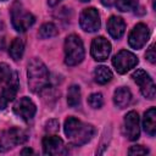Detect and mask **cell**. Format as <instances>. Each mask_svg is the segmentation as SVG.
Wrapping results in <instances>:
<instances>
[{
	"mask_svg": "<svg viewBox=\"0 0 156 156\" xmlns=\"http://www.w3.org/2000/svg\"><path fill=\"white\" fill-rule=\"evenodd\" d=\"M112 65L119 74H124L138 65V57L128 50H121L113 56Z\"/></svg>",
	"mask_w": 156,
	"mask_h": 156,
	"instance_id": "cell-6",
	"label": "cell"
},
{
	"mask_svg": "<svg viewBox=\"0 0 156 156\" xmlns=\"http://www.w3.org/2000/svg\"><path fill=\"white\" fill-rule=\"evenodd\" d=\"M115 2H116V0H101V4L106 7H111L112 5H115Z\"/></svg>",
	"mask_w": 156,
	"mask_h": 156,
	"instance_id": "cell-28",
	"label": "cell"
},
{
	"mask_svg": "<svg viewBox=\"0 0 156 156\" xmlns=\"http://www.w3.org/2000/svg\"><path fill=\"white\" fill-rule=\"evenodd\" d=\"M132 101V93L128 88L126 87H121L118 89L115 90L113 94V102L117 107L119 108H124L127 107Z\"/></svg>",
	"mask_w": 156,
	"mask_h": 156,
	"instance_id": "cell-16",
	"label": "cell"
},
{
	"mask_svg": "<svg viewBox=\"0 0 156 156\" xmlns=\"http://www.w3.org/2000/svg\"><path fill=\"white\" fill-rule=\"evenodd\" d=\"M138 1L139 0H116V6L119 11H123V12H127V11H130V10H134L138 5Z\"/></svg>",
	"mask_w": 156,
	"mask_h": 156,
	"instance_id": "cell-22",
	"label": "cell"
},
{
	"mask_svg": "<svg viewBox=\"0 0 156 156\" xmlns=\"http://www.w3.org/2000/svg\"><path fill=\"white\" fill-rule=\"evenodd\" d=\"M107 32L113 39H119L126 32V23L121 17L112 16L107 21Z\"/></svg>",
	"mask_w": 156,
	"mask_h": 156,
	"instance_id": "cell-15",
	"label": "cell"
},
{
	"mask_svg": "<svg viewBox=\"0 0 156 156\" xmlns=\"http://www.w3.org/2000/svg\"><path fill=\"white\" fill-rule=\"evenodd\" d=\"M5 87L4 89L1 90L0 93V110H4L10 101H12L18 91V87H20V83H18V77H17V73L16 72H12L10 78L5 82Z\"/></svg>",
	"mask_w": 156,
	"mask_h": 156,
	"instance_id": "cell-9",
	"label": "cell"
},
{
	"mask_svg": "<svg viewBox=\"0 0 156 156\" xmlns=\"http://www.w3.org/2000/svg\"><path fill=\"white\" fill-rule=\"evenodd\" d=\"M28 87L33 93H40L49 83V72L44 62L39 58H33L27 67Z\"/></svg>",
	"mask_w": 156,
	"mask_h": 156,
	"instance_id": "cell-2",
	"label": "cell"
},
{
	"mask_svg": "<svg viewBox=\"0 0 156 156\" xmlns=\"http://www.w3.org/2000/svg\"><path fill=\"white\" fill-rule=\"evenodd\" d=\"M84 58V45L82 39L71 34L65 40V63L68 66H77Z\"/></svg>",
	"mask_w": 156,
	"mask_h": 156,
	"instance_id": "cell-3",
	"label": "cell"
},
{
	"mask_svg": "<svg viewBox=\"0 0 156 156\" xmlns=\"http://www.w3.org/2000/svg\"><path fill=\"white\" fill-rule=\"evenodd\" d=\"M21 154H22V155H26V154H33V150H32V149H23V150L21 151Z\"/></svg>",
	"mask_w": 156,
	"mask_h": 156,
	"instance_id": "cell-30",
	"label": "cell"
},
{
	"mask_svg": "<svg viewBox=\"0 0 156 156\" xmlns=\"http://www.w3.org/2000/svg\"><path fill=\"white\" fill-rule=\"evenodd\" d=\"M132 77L134 79V82L139 85L141 94L145 98L152 100L156 95V87H155V83H154L152 78L150 77V74L146 73L144 69H136Z\"/></svg>",
	"mask_w": 156,
	"mask_h": 156,
	"instance_id": "cell-7",
	"label": "cell"
},
{
	"mask_svg": "<svg viewBox=\"0 0 156 156\" xmlns=\"http://www.w3.org/2000/svg\"><path fill=\"white\" fill-rule=\"evenodd\" d=\"M13 112L16 116L22 118L23 121H29L34 117L37 112V107H35V104L29 98L23 96L13 105Z\"/></svg>",
	"mask_w": 156,
	"mask_h": 156,
	"instance_id": "cell-12",
	"label": "cell"
},
{
	"mask_svg": "<svg viewBox=\"0 0 156 156\" xmlns=\"http://www.w3.org/2000/svg\"><path fill=\"white\" fill-rule=\"evenodd\" d=\"M43 151L45 155L51 156H58V155H66L67 149L62 141L61 138L57 135H46L43 139Z\"/></svg>",
	"mask_w": 156,
	"mask_h": 156,
	"instance_id": "cell-11",
	"label": "cell"
},
{
	"mask_svg": "<svg viewBox=\"0 0 156 156\" xmlns=\"http://www.w3.org/2000/svg\"><path fill=\"white\" fill-rule=\"evenodd\" d=\"M1 1H5V0H1Z\"/></svg>",
	"mask_w": 156,
	"mask_h": 156,
	"instance_id": "cell-32",
	"label": "cell"
},
{
	"mask_svg": "<svg viewBox=\"0 0 156 156\" xmlns=\"http://www.w3.org/2000/svg\"><path fill=\"white\" fill-rule=\"evenodd\" d=\"M23 52H24V41L21 38H15L10 45V49H9L10 56L15 61H18L23 56Z\"/></svg>",
	"mask_w": 156,
	"mask_h": 156,
	"instance_id": "cell-19",
	"label": "cell"
},
{
	"mask_svg": "<svg viewBox=\"0 0 156 156\" xmlns=\"http://www.w3.org/2000/svg\"><path fill=\"white\" fill-rule=\"evenodd\" d=\"M128 154L129 155H146L149 154V150L141 145H134L128 150Z\"/></svg>",
	"mask_w": 156,
	"mask_h": 156,
	"instance_id": "cell-25",
	"label": "cell"
},
{
	"mask_svg": "<svg viewBox=\"0 0 156 156\" xmlns=\"http://www.w3.org/2000/svg\"><path fill=\"white\" fill-rule=\"evenodd\" d=\"M65 134L69 143L76 146H80L87 144L95 134V129L91 124L83 123L82 121L74 118V117H68L65 121Z\"/></svg>",
	"mask_w": 156,
	"mask_h": 156,
	"instance_id": "cell-1",
	"label": "cell"
},
{
	"mask_svg": "<svg viewBox=\"0 0 156 156\" xmlns=\"http://www.w3.org/2000/svg\"><path fill=\"white\" fill-rule=\"evenodd\" d=\"M45 129L49 133H56L58 130V122L56 119H50L49 122H46L45 124Z\"/></svg>",
	"mask_w": 156,
	"mask_h": 156,
	"instance_id": "cell-26",
	"label": "cell"
},
{
	"mask_svg": "<svg viewBox=\"0 0 156 156\" xmlns=\"http://www.w3.org/2000/svg\"><path fill=\"white\" fill-rule=\"evenodd\" d=\"M60 1H61V0H48V4H49L50 6H56Z\"/></svg>",
	"mask_w": 156,
	"mask_h": 156,
	"instance_id": "cell-29",
	"label": "cell"
},
{
	"mask_svg": "<svg viewBox=\"0 0 156 156\" xmlns=\"http://www.w3.org/2000/svg\"><path fill=\"white\" fill-rule=\"evenodd\" d=\"M146 58L151 62V63H155L156 62V54H155V44H152L147 50H146V54H145Z\"/></svg>",
	"mask_w": 156,
	"mask_h": 156,
	"instance_id": "cell-27",
	"label": "cell"
},
{
	"mask_svg": "<svg viewBox=\"0 0 156 156\" xmlns=\"http://www.w3.org/2000/svg\"><path fill=\"white\" fill-rule=\"evenodd\" d=\"M149 37H150V32H149L147 26L145 23H138L134 26V28L130 30L128 35L129 46L136 50L141 49L149 40Z\"/></svg>",
	"mask_w": 156,
	"mask_h": 156,
	"instance_id": "cell-10",
	"label": "cell"
},
{
	"mask_svg": "<svg viewBox=\"0 0 156 156\" xmlns=\"http://www.w3.org/2000/svg\"><path fill=\"white\" fill-rule=\"evenodd\" d=\"M143 127H144V130L150 136H154L156 134V110L155 107H150L144 113Z\"/></svg>",
	"mask_w": 156,
	"mask_h": 156,
	"instance_id": "cell-17",
	"label": "cell"
},
{
	"mask_svg": "<svg viewBox=\"0 0 156 156\" xmlns=\"http://www.w3.org/2000/svg\"><path fill=\"white\" fill-rule=\"evenodd\" d=\"M27 135L20 128H10L0 134V152H5L26 141Z\"/></svg>",
	"mask_w": 156,
	"mask_h": 156,
	"instance_id": "cell-5",
	"label": "cell"
},
{
	"mask_svg": "<svg viewBox=\"0 0 156 156\" xmlns=\"http://www.w3.org/2000/svg\"><path fill=\"white\" fill-rule=\"evenodd\" d=\"M67 104L69 107H77L80 104V88H79V85L73 84L68 88Z\"/></svg>",
	"mask_w": 156,
	"mask_h": 156,
	"instance_id": "cell-20",
	"label": "cell"
},
{
	"mask_svg": "<svg viewBox=\"0 0 156 156\" xmlns=\"http://www.w3.org/2000/svg\"><path fill=\"white\" fill-rule=\"evenodd\" d=\"M11 73V69L6 63H0V83H5L10 78Z\"/></svg>",
	"mask_w": 156,
	"mask_h": 156,
	"instance_id": "cell-24",
	"label": "cell"
},
{
	"mask_svg": "<svg viewBox=\"0 0 156 156\" xmlns=\"http://www.w3.org/2000/svg\"><path fill=\"white\" fill-rule=\"evenodd\" d=\"M111 52V44L104 37H98L91 41L90 54L96 61H105Z\"/></svg>",
	"mask_w": 156,
	"mask_h": 156,
	"instance_id": "cell-13",
	"label": "cell"
},
{
	"mask_svg": "<svg viewBox=\"0 0 156 156\" xmlns=\"http://www.w3.org/2000/svg\"><path fill=\"white\" fill-rule=\"evenodd\" d=\"M139 115L135 111H129L124 117V134L129 140H136L140 135Z\"/></svg>",
	"mask_w": 156,
	"mask_h": 156,
	"instance_id": "cell-14",
	"label": "cell"
},
{
	"mask_svg": "<svg viewBox=\"0 0 156 156\" xmlns=\"http://www.w3.org/2000/svg\"><path fill=\"white\" fill-rule=\"evenodd\" d=\"M11 21L13 28L17 32H26L34 24L35 18L30 12L26 11L21 5L16 4L11 11Z\"/></svg>",
	"mask_w": 156,
	"mask_h": 156,
	"instance_id": "cell-4",
	"label": "cell"
},
{
	"mask_svg": "<svg viewBox=\"0 0 156 156\" xmlns=\"http://www.w3.org/2000/svg\"><path fill=\"white\" fill-rule=\"evenodd\" d=\"M88 104L93 108H100L104 105V98H102V95L100 93H93L88 98Z\"/></svg>",
	"mask_w": 156,
	"mask_h": 156,
	"instance_id": "cell-23",
	"label": "cell"
},
{
	"mask_svg": "<svg viewBox=\"0 0 156 156\" xmlns=\"http://www.w3.org/2000/svg\"><path fill=\"white\" fill-rule=\"evenodd\" d=\"M38 35H39V38H41V39L52 38V37L57 35V28H56V26H55L54 23H51V22L44 23V24L40 27L39 32H38Z\"/></svg>",
	"mask_w": 156,
	"mask_h": 156,
	"instance_id": "cell-21",
	"label": "cell"
},
{
	"mask_svg": "<svg viewBox=\"0 0 156 156\" xmlns=\"http://www.w3.org/2000/svg\"><path fill=\"white\" fill-rule=\"evenodd\" d=\"M112 79V72L106 66H98L94 69V80L99 84H106Z\"/></svg>",
	"mask_w": 156,
	"mask_h": 156,
	"instance_id": "cell-18",
	"label": "cell"
},
{
	"mask_svg": "<svg viewBox=\"0 0 156 156\" xmlns=\"http://www.w3.org/2000/svg\"><path fill=\"white\" fill-rule=\"evenodd\" d=\"M79 1H82V2H87V1H89V0H79Z\"/></svg>",
	"mask_w": 156,
	"mask_h": 156,
	"instance_id": "cell-31",
	"label": "cell"
},
{
	"mask_svg": "<svg viewBox=\"0 0 156 156\" xmlns=\"http://www.w3.org/2000/svg\"><path fill=\"white\" fill-rule=\"evenodd\" d=\"M79 24L83 30L93 33L100 28V16L96 9L87 7L82 11L79 17Z\"/></svg>",
	"mask_w": 156,
	"mask_h": 156,
	"instance_id": "cell-8",
	"label": "cell"
}]
</instances>
